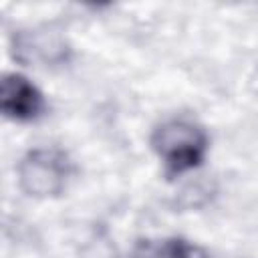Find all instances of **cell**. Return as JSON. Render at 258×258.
Returning <instances> with one entry per match:
<instances>
[{"label": "cell", "instance_id": "cell-1", "mask_svg": "<svg viewBox=\"0 0 258 258\" xmlns=\"http://www.w3.org/2000/svg\"><path fill=\"white\" fill-rule=\"evenodd\" d=\"M151 147L169 175L196 169L208 151L206 131L187 119H169L151 135Z\"/></svg>", "mask_w": 258, "mask_h": 258}, {"label": "cell", "instance_id": "cell-2", "mask_svg": "<svg viewBox=\"0 0 258 258\" xmlns=\"http://www.w3.org/2000/svg\"><path fill=\"white\" fill-rule=\"evenodd\" d=\"M71 175V161L58 149H34L18 165V181L28 196H58Z\"/></svg>", "mask_w": 258, "mask_h": 258}, {"label": "cell", "instance_id": "cell-4", "mask_svg": "<svg viewBox=\"0 0 258 258\" xmlns=\"http://www.w3.org/2000/svg\"><path fill=\"white\" fill-rule=\"evenodd\" d=\"M131 258H212L202 246L183 238L141 240L131 252Z\"/></svg>", "mask_w": 258, "mask_h": 258}, {"label": "cell", "instance_id": "cell-3", "mask_svg": "<svg viewBox=\"0 0 258 258\" xmlns=\"http://www.w3.org/2000/svg\"><path fill=\"white\" fill-rule=\"evenodd\" d=\"M0 107L12 121H34L44 111V99L26 77L8 73L0 85Z\"/></svg>", "mask_w": 258, "mask_h": 258}]
</instances>
